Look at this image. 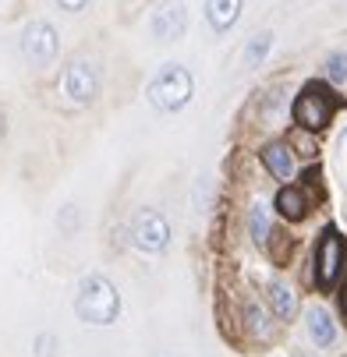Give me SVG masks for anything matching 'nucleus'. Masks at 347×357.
<instances>
[{
    "instance_id": "f257e3e1",
    "label": "nucleus",
    "mask_w": 347,
    "mask_h": 357,
    "mask_svg": "<svg viewBox=\"0 0 347 357\" xmlns=\"http://www.w3.org/2000/svg\"><path fill=\"white\" fill-rule=\"evenodd\" d=\"M75 312L82 322H92V326H110L121 312V297L114 290L110 280L103 276H85L78 283V297H75Z\"/></svg>"
},
{
    "instance_id": "f03ea898",
    "label": "nucleus",
    "mask_w": 347,
    "mask_h": 357,
    "mask_svg": "<svg viewBox=\"0 0 347 357\" xmlns=\"http://www.w3.org/2000/svg\"><path fill=\"white\" fill-rule=\"evenodd\" d=\"M191 99V75L181 68V64H167L160 68V75L149 82V103L163 114H174L181 110Z\"/></svg>"
},
{
    "instance_id": "7ed1b4c3",
    "label": "nucleus",
    "mask_w": 347,
    "mask_h": 357,
    "mask_svg": "<svg viewBox=\"0 0 347 357\" xmlns=\"http://www.w3.org/2000/svg\"><path fill=\"white\" fill-rule=\"evenodd\" d=\"M333 107H337V103H333L330 89H326L323 82H309V85L302 89V96L294 99V121L302 124L305 131H319V128L330 124Z\"/></svg>"
},
{
    "instance_id": "20e7f679",
    "label": "nucleus",
    "mask_w": 347,
    "mask_h": 357,
    "mask_svg": "<svg viewBox=\"0 0 347 357\" xmlns=\"http://www.w3.org/2000/svg\"><path fill=\"white\" fill-rule=\"evenodd\" d=\"M312 262H316V283H319L323 290H330V287L337 283L340 269H344V237H340L333 227L323 230V237H319V244H316V255H312Z\"/></svg>"
},
{
    "instance_id": "39448f33",
    "label": "nucleus",
    "mask_w": 347,
    "mask_h": 357,
    "mask_svg": "<svg viewBox=\"0 0 347 357\" xmlns=\"http://www.w3.org/2000/svg\"><path fill=\"white\" fill-rule=\"evenodd\" d=\"M57 50H61L57 29L50 25V22L25 25V32H22V54H25V61H32L36 68H46L50 61L57 57Z\"/></svg>"
},
{
    "instance_id": "423d86ee",
    "label": "nucleus",
    "mask_w": 347,
    "mask_h": 357,
    "mask_svg": "<svg viewBox=\"0 0 347 357\" xmlns=\"http://www.w3.org/2000/svg\"><path fill=\"white\" fill-rule=\"evenodd\" d=\"M131 237L142 251H163L170 241V223L156 209H142L131 223Z\"/></svg>"
},
{
    "instance_id": "0eeeda50",
    "label": "nucleus",
    "mask_w": 347,
    "mask_h": 357,
    "mask_svg": "<svg viewBox=\"0 0 347 357\" xmlns=\"http://www.w3.org/2000/svg\"><path fill=\"white\" fill-rule=\"evenodd\" d=\"M61 85H64V96L71 99L75 107H85V103H92V99H96V89H99L96 68L85 64V61H75V64H68Z\"/></svg>"
},
{
    "instance_id": "6e6552de",
    "label": "nucleus",
    "mask_w": 347,
    "mask_h": 357,
    "mask_svg": "<svg viewBox=\"0 0 347 357\" xmlns=\"http://www.w3.org/2000/svg\"><path fill=\"white\" fill-rule=\"evenodd\" d=\"M184 29H188V15H184V8L177 4V0H167V4H160V8L153 11V18H149V32H153L160 43L181 39Z\"/></svg>"
},
{
    "instance_id": "1a4fd4ad",
    "label": "nucleus",
    "mask_w": 347,
    "mask_h": 357,
    "mask_svg": "<svg viewBox=\"0 0 347 357\" xmlns=\"http://www.w3.org/2000/svg\"><path fill=\"white\" fill-rule=\"evenodd\" d=\"M206 18L216 32L234 29V22L241 18V0H206Z\"/></svg>"
},
{
    "instance_id": "9d476101",
    "label": "nucleus",
    "mask_w": 347,
    "mask_h": 357,
    "mask_svg": "<svg viewBox=\"0 0 347 357\" xmlns=\"http://www.w3.org/2000/svg\"><path fill=\"white\" fill-rule=\"evenodd\" d=\"M263 160H266V167H270V174H273L276 181H290V174H294V156H290V145H287V142L266 145Z\"/></svg>"
},
{
    "instance_id": "9b49d317",
    "label": "nucleus",
    "mask_w": 347,
    "mask_h": 357,
    "mask_svg": "<svg viewBox=\"0 0 347 357\" xmlns=\"http://www.w3.org/2000/svg\"><path fill=\"white\" fill-rule=\"evenodd\" d=\"M276 209H280V216H283V220L297 223V220H305L309 202H305V195L297 191V188H280V195H276Z\"/></svg>"
},
{
    "instance_id": "f8f14e48",
    "label": "nucleus",
    "mask_w": 347,
    "mask_h": 357,
    "mask_svg": "<svg viewBox=\"0 0 347 357\" xmlns=\"http://www.w3.org/2000/svg\"><path fill=\"white\" fill-rule=\"evenodd\" d=\"M270 304H273V312L280 319H294V312H297V297H294V290L283 280H273L270 283Z\"/></svg>"
},
{
    "instance_id": "ddd939ff",
    "label": "nucleus",
    "mask_w": 347,
    "mask_h": 357,
    "mask_svg": "<svg viewBox=\"0 0 347 357\" xmlns=\"http://www.w3.org/2000/svg\"><path fill=\"white\" fill-rule=\"evenodd\" d=\"M309 333H312V340H316L319 347H330V343L337 340V326H333V319H330L323 308H312V312H309Z\"/></svg>"
},
{
    "instance_id": "4468645a",
    "label": "nucleus",
    "mask_w": 347,
    "mask_h": 357,
    "mask_svg": "<svg viewBox=\"0 0 347 357\" xmlns=\"http://www.w3.org/2000/svg\"><path fill=\"white\" fill-rule=\"evenodd\" d=\"M248 230H252V241H256V244H266V241H270V213H266V206H252Z\"/></svg>"
},
{
    "instance_id": "2eb2a0df",
    "label": "nucleus",
    "mask_w": 347,
    "mask_h": 357,
    "mask_svg": "<svg viewBox=\"0 0 347 357\" xmlns=\"http://www.w3.org/2000/svg\"><path fill=\"white\" fill-rule=\"evenodd\" d=\"M248 326H252V329H256V333H259L263 340H270V336H273V326H270V315H266V312L259 308V304H256V301H252V304H248Z\"/></svg>"
},
{
    "instance_id": "dca6fc26",
    "label": "nucleus",
    "mask_w": 347,
    "mask_h": 357,
    "mask_svg": "<svg viewBox=\"0 0 347 357\" xmlns=\"http://www.w3.org/2000/svg\"><path fill=\"white\" fill-rule=\"evenodd\" d=\"M270 39H273L270 32H259V36H256L252 43H248V50H244V61L252 64V68H256V64H259V61H263V57L270 54Z\"/></svg>"
},
{
    "instance_id": "f3484780",
    "label": "nucleus",
    "mask_w": 347,
    "mask_h": 357,
    "mask_svg": "<svg viewBox=\"0 0 347 357\" xmlns=\"http://www.w3.org/2000/svg\"><path fill=\"white\" fill-rule=\"evenodd\" d=\"M270 255H273V262H283L287 255H290V241H287V234H280V230H270Z\"/></svg>"
},
{
    "instance_id": "a211bd4d",
    "label": "nucleus",
    "mask_w": 347,
    "mask_h": 357,
    "mask_svg": "<svg viewBox=\"0 0 347 357\" xmlns=\"http://www.w3.org/2000/svg\"><path fill=\"white\" fill-rule=\"evenodd\" d=\"M326 75H330V82H347V54H333L330 61H326Z\"/></svg>"
},
{
    "instance_id": "6ab92c4d",
    "label": "nucleus",
    "mask_w": 347,
    "mask_h": 357,
    "mask_svg": "<svg viewBox=\"0 0 347 357\" xmlns=\"http://www.w3.org/2000/svg\"><path fill=\"white\" fill-rule=\"evenodd\" d=\"M36 347H39V357H54V347H57V340H54V336H50V333H43Z\"/></svg>"
},
{
    "instance_id": "aec40b11",
    "label": "nucleus",
    "mask_w": 347,
    "mask_h": 357,
    "mask_svg": "<svg viewBox=\"0 0 347 357\" xmlns=\"http://www.w3.org/2000/svg\"><path fill=\"white\" fill-rule=\"evenodd\" d=\"M57 4H61L64 11H82V8L89 4V0H57Z\"/></svg>"
},
{
    "instance_id": "412c9836",
    "label": "nucleus",
    "mask_w": 347,
    "mask_h": 357,
    "mask_svg": "<svg viewBox=\"0 0 347 357\" xmlns=\"http://www.w3.org/2000/svg\"><path fill=\"white\" fill-rule=\"evenodd\" d=\"M340 304H344V312H347V287H344V297H340Z\"/></svg>"
},
{
    "instance_id": "4be33fe9",
    "label": "nucleus",
    "mask_w": 347,
    "mask_h": 357,
    "mask_svg": "<svg viewBox=\"0 0 347 357\" xmlns=\"http://www.w3.org/2000/svg\"><path fill=\"white\" fill-rule=\"evenodd\" d=\"M0 135H4V117H0Z\"/></svg>"
}]
</instances>
